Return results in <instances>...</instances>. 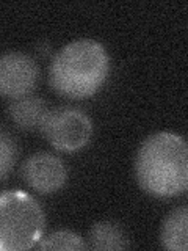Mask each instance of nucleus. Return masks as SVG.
Here are the masks:
<instances>
[{"label":"nucleus","mask_w":188,"mask_h":251,"mask_svg":"<svg viewBox=\"0 0 188 251\" xmlns=\"http://www.w3.org/2000/svg\"><path fill=\"white\" fill-rule=\"evenodd\" d=\"M135 177L143 190L169 198L188 190V143L176 133L147 137L135 157Z\"/></svg>","instance_id":"1"},{"label":"nucleus","mask_w":188,"mask_h":251,"mask_svg":"<svg viewBox=\"0 0 188 251\" xmlns=\"http://www.w3.org/2000/svg\"><path fill=\"white\" fill-rule=\"evenodd\" d=\"M110 61L105 47L94 39H77L55 55L49 82L58 94L70 99L90 98L104 85Z\"/></svg>","instance_id":"2"},{"label":"nucleus","mask_w":188,"mask_h":251,"mask_svg":"<svg viewBox=\"0 0 188 251\" xmlns=\"http://www.w3.org/2000/svg\"><path fill=\"white\" fill-rule=\"evenodd\" d=\"M44 212L31 195L5 190L0 198V248L2 251L30 250L41 242Z\"/></svg>","instance_id":"3"},{"label":"nucleus","mask_w":188,"mask_h":251,"mask_svg":"<svg viewBox=\"0 0 188 251\" xmlns=\"http://www.w3.org/2000/svg\"><path fill=\"white\" fill-rule=\"evenodd\" d=\"M39 130L55 149L63 152H75L90 141L93 124L82 110L58 107L47 113Z\"/></svg>","instance_id":"4"},{"label":"nucleus","mask_w":188,"mask_h":251,"mask_svg":"<svg viewBox=\"0 0 188 251\" xmlns=\"http://www.w3.org/2000/svg\"><path fill=\"white\" fill-rule=\"evenodd\" d=\"M38 75L35 60L22 52H8L0 60V91L6 98L28 96L36 86Z\"/></svg>","instance_id":"5"},{"label":"nucleus","mask_w":188,"mask_h":251,"mask_svg":"<svg viewBox=\"0 0 188 251\" xmlns=\"http://www.w3.org/2000/svg\"><path fill=\"white\" fill-rule=\"evenodd\" d=\"M24 180L38 193H55L65 185L68 171L57 155L36 152L30 155L22 167Z\"/></svg>","instance_id":"6"},{"label":"nucleus","mask_w":188,"mask_h":251,"mask_svg":"<svg viewBox=\"0 0 188 251\" xmlns=\"http://www.w3.org/2000/svg\"><path fill=\"white\" fill-rule=\"evenodd\" d=\"M50 110L47 104L36 96H24L19 99H13L8 105V116L10 120L22 130H35L41 129L47 113Z\"/></svg>","instance_id":"7"},{"label":"nucleus","mask_w":188,"mask_h":251,"mask_svg":"<svg viewBox=\"0 0 188 251\" xmlns=\"http://www.w3.org/2000/svg\"><path fill=\"white\" fill-rule=\"evenodd\" d=\"M160 242L166 250L188 251V206L169 212L162 225Z\"/></svg>","instance_id":"8"},{"label":"nucleus","mask_w":188,"mask_h":251,"mask_svg":"<svg viewBox=\"0 0 188 251\" xmlns=\"http://www.w3.org/2000/svg\"><path fill=\"white\" fill-rule=\"evenodd\" d=\"M90 248L104 251V250H125L129 248V242L121 226L112 222L96 223L90 231Z\"/></svg>","instance_id":"9"},{"label":"nucleus","mask_w":188,"mask_h":251,"mask_svg":"<svg viewBox=\"0 0 188 251\" xmlns=\"http://www.w3.org/2000/svg\"><path fill=\"white\" fill-rule=\"evenodd\" d=\"M39 250H70V251H82L86 248V243L78 234L72 231H55L46 239H41L38 243Z\"/></svg>","instance_id":"10"},{"label":"nucleus","mask_w":188,"mask_h":251,"mask_svg":"<svg viewBox=\"0 0 188 251\" xmlns=\"http://www.w3.org/2000/svg\"><path fill=\"white\" fill-rule=\"evenodd\" d=\"M18 152L19 151L14 140L6 132H2V135H0V175H2V180H6L8 173L18 159Z\"/></svg>","instance_id":"11"}]
</instances>
